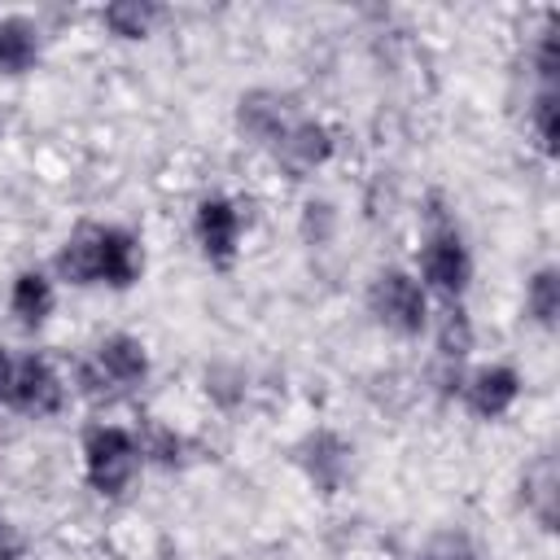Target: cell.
<instances>
[{"label":"cell","mask_w":560,"mask_h":560,"mask_svg":"<svg viewBox=\"0 0 560 560\" xmlns=\"http://www.w3.org/2000/svg\"><path fill=\"white\" fill-rule=\"evenodd\" d=\"M57 284L74 289H131L144 276V241L122 223H79L52 254Z\"/></svg>","instance_id":"6da1fadb"},{"label":"cell","mask_w":560,"mask_h":560,"mask_svg":"<svg viewBox=\"0 0 560 560\" xmlns=\"http://www.w3.org/2000/svg\"><path fill=\"white\" fill-rule=\"evenodd\" d=\"M424 284V293L438 302V306H459L472 289V271H477V258H472V245L468 236L459 232L455 219H429L424 232H420V249H416V267H411Z\"/></svg>","instance_id":"7a4b0ae2"},{"label":"cell","mask_w":560,"mask_h":560,"mask_svg":"<svg viewBox=\"0 0 560 560\" xmlns=\"http://www.w3.org/2000/svg\"><path fill=\"white\" fill-rule=\"evenodd\" d=\"M79 459H83V486L96 499H122L144 472L140 433L118 420H92L79 438Z\"/></svg>","instance_id":"3957f363"},{"label":"cell","mask_w":560,"mask_h":560,"mask_svg":"<svg viewBox=\"0 0 560 560\" xmlns=\"http://www.w3.org/2000/svg\"><path fill=\"white\" fill-rule=\"evenodd\" d=\"M153 372L149 346L136 332H105L74 372V389L88 398H127L136 394Z\"/></svg>","instance_id":"277c9868"},{"label":"cell","mask_w":560,"mask_h":560,"mask_svg":"<svg viewBox=\"0 0 560 560\" xmlns=\"http://www.w3.org/2000/svg\"><path fill=\"white\" fill-rule=\"evenodd\" d=\"M368 315L394 337H424L433 324V298L411 267H381L368 280Z\"/></svg>","instance_id":"5b68a950"},{"label":"cell","mask_w":560,"mask_h":560,"mask_svg":"<svg viewBox=\"0 0 560 560\" xmlns=\"http://www.w3.org/2000/svg\"><path fill=\"white\" fill-rule=\"evenodd\" d=\"M74 385L61 376V368L48 354H18L13 359V376L4 389V407L26 416V420H52L70 407Z\"/></svg>","instance_id":"8992f818"},{"label":"cell","mask_w":560,"mask_h":560,"mask_svg":"<svg viewBox=\"0 0 560 560\" xmlns=\"http://www.w3.org/2000/svg\"><path fill=\"white\" fill-rule=\"evenodd\" d=\"M525 394V376L516 363L508 359H490V363H477L464 372L459 381V402L468 407V416H477L481 424H499L516 411Z\"/></svg>","instance_id":"52a82bcc"},{"label":"cell","mask_w":560,"mask_h":560,"mask_svg":"<svg viewBox=\"0 0 560 560\" xmlns=\"http://www.w3.org/2000/svg\"><path fill=\"white\" fill-rule=\"evenodd\" d=\"M192 241L210 267H232L245 241V210L228 192H206L192 206Z\"/></svg>","instance_id":"ba28073f"},{"label":"cell","mask_w":560,"mask_h":560,"mask_svg":"<svg viewBox=\"0 0 560 560\" xmlns=\"http://www.w3.org/2000/svg\"><path fill=\"white\" fill-rule=\"evenodd\" d=\"M267 153L276 158L280 171H289L293 179H306V175H315V171H324V166L332 162V153H337V136H332V127H328L324 118L298 114V118L271 140Z\"/></svg>","instance_id":"9c48e42d"},{"label":"cell","mask_w":560,"mask_h":560,"mask_svg":"<svg viewBox=\"0 0 560 560\" xmlns=\"http://www.w3.org/2000/svg\"><path fill=\"white\" fill-rule=\"evenodd\" d=\"M9 315H13V324L18 328H26V332H35V328H44L48 319H52V311H57V276L48 271V267H22L13 280H9Z\"/></svg>","instance_id":"30bf717a"},{"label":"cell","mask_w":560,"mask_h":560,"mask_svg":"<svg viewBox=\"0 0 560 560\" xmlns=\"http://www.w3.org/2000/svg\"><path fill=\"white\" fill-rule=\"evenodd\" d=\"M44 57V31L26 13H0V79H22Z\"/></svg>","instance_id":"8fae6325"},{"label":"cell","mask_w":560,"mask_h":560,"mask_svg":"<svg viewBox=\"0 0 560 560\" xmlns=\"http://www.w3.org/2000/svg\"><path fill=\"white\" fill-rule=\"evenodd\" d=\"M293 118H298V109L289 105V96L267 92V88L245 92V96L236 101V127H241L254 144H262V149H271V140H276Z\"/></svg>","instance_id":"7c38bea8"},{"label":"cell","mask_w":560,"mask_h":560,"mask_svg":"<svg viewBox=\"0 0 560 560\" xmlns=\"http://www.w3.org/2000/svg\"><path fill=\"white\" fill-rule=\"evenodd\" d=\"M350 446L337 438V433H328V429H319V433H311L302 446H298V464H302V472L311 477V486H319L324 494H332L341 481H346V472H350Z\"/></svg>","instance_id":"4fadbf2b"},{"label":"cell","mask_w":560,"mask_h":560,"mask_svg":"<svg viewBox=\"0 0 560 560\" xmlns=\"http://www.w3.org/2000/svg\"><path fill=\"white\" fill-rule=\"evenodd\" d=\"M521 503L525 512L551 534L556 516H560V472H556V455L542 451L525 472H521Z\"/></svg>","instance_id":"5bb4252c"},{"label":"cell","mask_w":560,"mask_h":560,"mask_svg":"<svg viewBox=\"0 0 560 560\" xmlns=\"http://www.w3.org/2000/svg\"><path fill=\"white\" fill-rule=\"evenodd\" d=\"M525 319L542 332H556L560 324V267L542 262L525 276Z\"/></svg>","instance_id":"9a60e30c"},{"label":"cell","mask_w":560,"mask_h":560,"mask_svg":"<svg viewBox=\"0 0 560 560\" xmlns=\"http://www.w3.org/2000/svg\"><path fill=\"white\" fill-rule=\"evenodd\" d=\"M162 18H166V9L153 0H114L101 9V26L114 39H149L162 26Z\"/></svg>","instance_id":"2e32d148"},{"label":"cell","mask_w":560,"mask_h":560,"mask_svg":"<svg viewBox=\"0 0 560 560\" xmlns=\"http://www.w3.org/2000/svg\"><path fill=\"white\" fill-rule=\"evenodd\" d=\"M525 122H529L534 149L551 162V158H556V140H560V88H534Z\"/></svg>","instance_id":"e0dca14e"},{"label":"cell","mask_w":560,"mask_h":560,"mask_svg":"<svg viewBox=\"0 0 560 560\" xmlns=\"http://www.w3.org/2000/svg\"><path fill=\"white\" fill-rule=\"evenodd\" d=\"M529 70H534V88H560V26H556V18H547V26L534 35Z\"/></svg>","instance_id":"ac0fdd59"},{"label":"cell","mask_w":560,"mask_h":560,"mask_svg":"<svg viewBox=\"0 0 560 560\" xmlns=\"http://www.w3.org/2000/svg\"><path fill=\"white\" fill-rule=\"evenodd\" d=\"M411 560H481V551H477L472 534L446 525V529H433V534L411 551Z\"/></svg>","instance_id":"d6986e66"},{"label":"cell","mask_w":560,"mask_h":560,"mask_svg":"<svg viewBox=\"0 0 560 560\" xmlns=\"http://www.w3.org/2000/svg\"><path fill=\"white\" fill-rule=\"evenodd\" d=\"M0 560H26V534L9 516H0Z\"/></svg>","instance_id":"ffe728a7"},{"label":"cell","mask_w":560,"mask_h":560,"mask_svg":"<svg viewBox=\"0 0 560 560\" xmlns=\"http://www.w3.org/2000/svg\"><path fill=\"white\" fill-rule=\"evenodd\" d=\"M13 359H18V354H9V346H0V407H4V389H9V376H13Z\"/></svg>","instance_id":"44dd1931"}]
</instances>
